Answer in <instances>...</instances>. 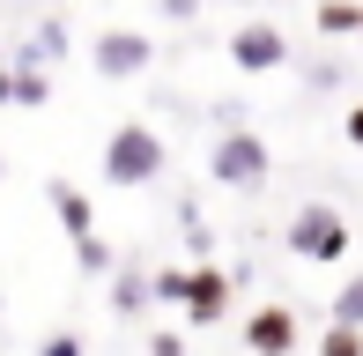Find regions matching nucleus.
Masks as SVG:
<instances>
[{
	"mask_svg": "<svg viewBox=\"0 0 363 356\" xmlns=\"http://www.w3.org/2000/svg\"><path fill=\"white\" fill-rule=\"evenodd\" d=\"M163 164H171V149H163V134L148 119H119L111 126V141H104V178L111 186H156L163 178Z\"/></svg>",
	"mask_w": 363,
	"mask_h": 356,
	"instance_id": "1",
	"label": "nucleus"
},
{
	"mask_svg": "<svg viewBox=\"0 0 363 356\" xmlns=\"http://www.w3.org/2000/svg\"><path fill=\"white\" fill-rule=\"evenodd\" d=\"M208 178L230 193H259L274 178V149L252 134V126H223L216 134V149H208Z\"/></svg>",
	"mask_w": 363,
	"mask_h": 356,
	"instance_id": "2",
	"label": "nucleus"
},
{
	"mask_svg": "<svg viewBox=\"0 0 363 356\" xmlns=\"http://www.w3.org/2000/svg\"><path fill=\"white\" fill-rule=\"evenodd\" d=\"M289 252L296 260H311V267H334V260H349V216H341L334 201H304L289 216Z\"/></svg>",
	"mask_w": 363,
	"mask_h": 356,
	"instance_id": "3",
	"label": "nucleus"
},
{
	"mask_svg": "<svg viewBox=\"0 0 363 356\" xmlns=\"http://www.w3.org/2000/svg\"><path fill=\"white\" fill-rule=\"evenodd\" d=\"M52 216L67 223V238H74V260H82V274H111V245L96 238L89 193H82V186H67V178H52Z\"/></svg>",
	"mask_w": 363,
	"mask_h": 356,
	"instance_id": "4",
	"label": "nucleus"
},
{
	"mask_svg": "<svg viewBox=\"0 0 363 356\" xmlns=\"http://www.w3.org/2000/svg\"><path fill=\"white\" fill-rule=\"evenodd\" d=\"M230 67H238V74H274V67H289V30L267 23V15H245V23L230 30Z\"/></svg>",
	"mask_w": 363,
	"mask_h": 356,
	"instance_id": "5",
	"label": "nucleus"
},
{
	"mask_svg": "<svg viewBox=\"0 0 363 356\" xmlns=\"http://www.w3.org/2000/svg\"><path fill=\"white\" fill-rule=\"evenodd\" d=\"M148 60H156V45H148V30H96L89 38V67L104 74V82H134V74H148Z\"/></svg>",
	"mask_w": 363,
	"mask_h": 356,
	"instance_id": "6",
	"label": "nucleus"
},
{
	"mask_svg": "<svg viewBox=\"0 0 363 356\" xmlns=\"http://www.w3.org/2000/svg\"><path fill=\"white\" fill-rule=\"evenodd\" d=\"M230 274L216 267V260H201V267H186L178 274V312L193 319V327H216V319H230Z\"/></svg>",
	"mask_w": 363,
	"mask_h": 356,
	"instance_id": "7",
	"label": "nucleus"
},
{
	"mask_svg": "<svg viewBox=\"0 0 363 356\" xmlns=\"http://www.w3.org/2000/svg\"><path fill=\"white\" fill-rule=\"evenodd\" d=\"M245 349L252 356H296V312L282 297H267V304L245 312Z\"/></svg>",
	"mask_w": 363,
	"mask_h": 356,
	"instance_id": "8",
	"label": "nucleus"
},
{
	"mask_svg": "<svg viewBox=\"0 0 363 356\" xmlns=\"http://www.w3.org/2000/svg\"><path fill=\"white\" fill-rule=\"evenodd\" d=\"M148 304H156V297H148V267H141V260L111 267V312H119V319H141Z\"/></svg>",
	"mask_w": 363,
	"mask_h": 356,
	"instance_id": "9",
	"label": "nucleus"
},
{
	"mask_svg": "<svg viewBox=\"0 0 363 356\" xmlns=\"http://www.w3.org/2000/svg\"><path fill=\"white\" fill-rule=\"evenodd\" d=\"M363 0H319V38H356Z\"/></svg>",
	"mask_w": 363,
	"mask_h": 356,
	"instance_id": "10",
	"label": "nucleus"
},
{
	"mask_svg": "<svg viewBox=\"0 0 363 356\" xmlns=\"http://www.w3.org/2000/svg\"><path fill=\"white\" fill-rule=\"evenodd\" d=\"M326 319H334V327H363V274H349V282H341V297L326 304Z\"/></svg>",
	"mask_w": 363,
	"mask_h": 356,
	"instance_id": "11",
	"label": "nucleus"
},
{
	"mask_svg": "<svg viewBox=\"0 0 363 356\" xmlns=\"http://www.w3.org/2000/svg\"><path fill=\"white\" fill-rule=\"evenodd\" d=\"M30 60H38V67L67 60V23H52V15H45V23H38V45H30Z\"/></svg>",
	"mask_w": 363,
	"mask_h": 356,
	"instance_id": "12",
	"label": "nucleus"
},
{
	"mask_svg": "<svg viewBox=\"0 0 363 356\" xmlns=\"http://www.w3.org/2000/svg\"><path fill=\"white\" fill-rule=\"evenodd\" d=\"M319 356H363V327H334V319H326V334H319Z\"/></svg>",
	"mask_w": 363,
	"mask_h": 356,
	"instance_id": "13",
	"label": "nucleus"
},
{
	"mask_svg": "<svg viewBox=\"0 0 363 356\" xmlns=\"http://www.w3.org/2000/svg\"><path fill=\"white\" fill-rule=\"evenodd\" d=\"M38 356H82V334H67V327H60V334H45Z\"/></svg>",
	"mask_w": 363,
	"mask_h": 356,
	"instance_id": "14",
	"label": "nucleus"
},
{
	"mask_svg": "<svg viewBox=\"0 0 363 356\" xmlns=\"http://www.w3.org/2000/svg\"><path fill=\"white\" fill-rule=\"evenodd\" d=\"M156 8H163V15H171V23H193V15H201V8H208V0H156Z\"/></svg>",
	"mask_w": 363,
	"mask_h": 356,
	"instance_id": "15",
	"label": "nucleus"
},
{
	"mask_svg": "<svg viewBox=\"0 0 363 356\" xmlns=\"http://www.w3.org/2000/svg\"><path fill=\"white\" fill-rule=\"evenodd\" d=\"M148 356H186V342L178 334H148Z\"/></svg>",
	"mask_w": 363,
	"mask_h": 356,
	"instance_id": "16",
	"label": "nucleus"
},
{
	"mask_svg": "<svg viewBox=\"0 0 363 356\" xmlns=\"http://www.w3.org/2000/svg\"><path fill=\"white\" fill-rule=\"evenodd\" d=\"M341 134H349L356 149H363V104H349V119H341Z\"/></svg>",
	"mask_w": 363,
	"mask_h": 356,
	"instance_id": "17",
	"label": "nucleus"
},
{
	"mask_svg": "<svg viewBox=\"0 0 363 356\" xmlns=\"http://www.w3.org/2000/svg\"><path fill=\"white\" fill-rule=\"evenodd\" d=\"M0 104H15V82H8V67H0Z\"/></svg>",
	"mask_w": 363,
	"mask_h": 356,
	"instance_id": "18",
	"label": "nucleus"
},
{
	"mask_svg": "<svg viewBox=\"0 0 363 356\" xmlns=\"http://www.w3.org/2000/svg\"><path fill=\"white\" fill-rule=\"evenodd\" d=\"M230 8H252V0H230Z\"/></svg>",
	"mask_w": 363,
	"mask_h": 356,
	"instance_id": "19",
	"label": "nucleus"
},
{
	"mask_svg": "<svg viewBox=\"0 0 363 356\" xmlns=\"http://www.w3.org/2000/svg\"><path fill=\"white\" fill-rule=\"evenodd\" d=\"M356 45H363V23H356Z\"/></svg>",
	"mask_w": 363,
	"mask_h": 356,
	"instance_id": "20",
	"label": "nucleus"
},
{
	"mask_svg": "<svg viewBox=\"0 0 363 356\" xmlns=\"http://www.w3.org/2000/svg\"><path fill=\"white\" fill-rule=\"evenodd\" d=\"M0 171H8V156H0Z\"/></svg>",
	"mask_w": 363,
	"mask_h": 356,
	"instance_id": "21",
	"label": "nucleus"
}]
</instances>
